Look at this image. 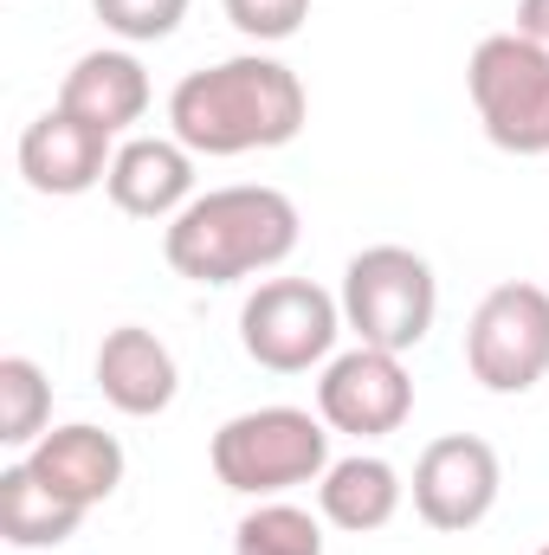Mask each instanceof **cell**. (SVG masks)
I'll return each mask as SVG.
<instances>
[{
    "label": "cell",
    "mask_w": 549,
    "mask_h": 555,
    "mask_svg": "<svg viewBox=\"0 0 549 555\" xmlns=\"http://www.w3.org/2000/svg\"><path fill=\"white\" fill-rule=\"evenodd\" d=\"M498 491H505V465L478 433H446L413 459V517L439 537L478 530L498 511Z\"/></svg>",
    "instance_id": "ba28073f"
},
{
    "label": "cell",
    "mask_w": 549,
    "mask_h": 555,
    "mask_svg": "<svg viewBox=\"0 0 549 555\" xmlns=\"http://www.w3.org/2000/svg\"><path fill=\"white\" fill-rule=\"evenodd\" d=\"M472 111L505 155H549V52L524 33H491L465 65Z\"/></svg>",
    "instance_id": "5b68a950"
},
{
    "label": "cell",
    "mask_w": 549,
    "mask_h": 555,
    "mask_svg": "<svg viewBox=\"0 0 549 555\" xmlns=\"http://www.w3.org/2000/svg\"><path fill=\"white\" fill-rule=\"evenodd\" d=\"M537 555H549V543H544V550H537Z\"/></svg>",
    "instance_id": "7402d4cb"
},
{
    "label": "cell",
    "mask_w": 549,
    "mask_h": 555,
    "mask_svg": "<svg viewBox=\"0 0 549 555\" xmlns=\"http://www.w3.org/2000/svg\"><path fill=\"white\" fill-rule=\"evenodd\" d=\"M304 117H310L304 78L272 52H240V59L201 65L168 91L175 142L207 155V162L253 155V149H284L304 130Z\"/></svg>",
    "instance_id": "6da1fadb"
},
{
    "label": "cell",
    "mask_w": 549,
    "mask_h": 555,
    "mask_svg": "<svg viewBox=\"0 0 549 555\" xmlns=\"http://www.w3.org/2000/svg\"><path fill=\"white\" fill-rule=\"evenodd\" d=\"M233 555H323V524L304 504L259 498L240 524H233Z\"/></svg>",
    "instance_id": "e0dca14e"
},
{
    "label": "cell",
    "mask_w": 549,
    "mask_h": 555,
    "mask_svg": "<svg viewBox=\"0 0 549 555\" xmlns=\"http://www.w3.org/2000/svg\"><path fill=\"white\" fill-rule=\"evenodd\" d=\"M317 414L330 433H349V439H388L401 433L413 414V375L395 349H343L323 362V382H317Z\"/></svg>",
    "instance_id": "9c48e42d"
},
{
    "label": "cell",
    "mask_w": 549,
    "mask_h": 555,
    "mask_svg": "<svg viewBox=\"0 0 549 555\" xmlns=\"http://www.w3.org/2000/svg\"><path fill=\"white\" fill-rule=\"evenodd\" d=\"M149 72H142L137 52H117V46H104V52H85L72 72H65V85H59V104L72 111V117H85V124H98V130H130L149 117Z\"/></svg>",
    "instance_id": "5bb4252c"
},
{
    "label": "cell",
    "mask_w": 549,
    "mask_h": 555,
    "mask_svg": "<svg viewBox=\"0 0 549 555\" xmlns=\"http://www.w3.org/2000/svg\"><path fill=\"white\" fill-rule=\"evenodd\" d=\"M408 485L388 459L375 452H349V459H330V472L317 478V511L323 524L349 530V537H369V530H388L395 511H401Z\"/></svg>",
    "instance_id": "9a60e30c"
},
{
    "label": "cell",
    "mask_w": 549,
    "mask_h": 555,
    "mask_svg": "<svg viewBox=\"0 0 549 555\" xmlns=\"http://www.w3.org/2000/svg\"><path fill=\"white\" fill-rule=\"evenodd\" d=\"M207 459L227 491L278 498V491L317 485L330 472V426H323V414H304V408H253L214 433Z\"/></svg>",
    "instance_id": "3957f363"
},
{
    "label": "cell",
    "mask_w": 549,
    "mask_h": 555,
    "mask_svg": "<svg viewBox=\"0 0 549 555\" xmlns=\"http://www.w3.org/2000/svg\"><path fill=\"white\" fill-rule=\"evenodd\" d=\"M511 33H524L537 52H549V0H518V26Z\"/></svg>",
    "instance_id": "44dd1931"
},
{
    "label": "cell",
    "mask_w": 549,
    "mask_h": 555,
    "mask_svg": "<svg viewBox=\"0 0 549 555\" xmlns=\"http://www.w3.org/2000/svg\"><path fill=\"white\" fill-rule=\"evenodd\" d=\"M26 465H33L59 498H72L78 511H98V504L117 498V485H124V446H117V433H104V426H91V420L46 426L39 446H26Z\"/></svg>",
    "instance_id": "7c38bea8"
},
{
    "label": "cell",
    "mask_w": 549,
    "mask_h": 555,
    "mask_svg": "<svg viewBox=\"0 0 549 555\" xmlns=\"http://www.w3.org/2000/svg\"><path fill=\"white\" fill-rule=\"evenodd\" d=\"M220 7H227V20H233L246 39H259V46L291 39V33L310 20V0H220Z\"/></svg>",
    "instance_id": "ffe728a7"
},
{
    "label": "cell",
    "mask_w": 549,
    "mask_h": 555,
    "mask_svg": "<svg viewBox=\"0 0 549 555\" xmlns=\"http://www.w3.org/2000/svg\"><path fill=\"white\" fill-rule=\"evenodd\" d=\"M297 201L278 194L266 181H240V188H207L194 194L168 233H162V253L175 278L188 284H240V278H259L284 266L297 253Z\"/></svg>",
    "instance_id": "7a4b0ae2"
},
{
    "label": "cell",
    "mask_w": 549,
    "mask_h": 555,
    "mask_svg": "<svg viewBox=\"0 0 549 555\" xmlns=\"http://www.w3.org/2000/svg\"><path fill=\"white\" fill-rule=\"evenodd\" d=\"M336 336H343V304L310 278H266L240 304V349L272 375L323 369L336 356Z\"/></svg>",
    "instance_id": "52a82bcc"
},
{
    "label": "cell",
    "mask_w": 549,
    "mask_h": 555,
    "mask_svg": "<svg viewBox=\"0 0 549 555\" xmlns=\"http://www.w3.org/2000/svg\"><path fill=\"white\" fill-rule=\"evenodd\" d=\"M91 13L124 46H155V39H168L188 20V0H91Z\"/></svg>",
    "instance_id": "d6986e66"
},
{
    "label": "cell",
    "mask_w": 549,
    "mask_h": 555,
    "mask_svg": "<svg viewBox=\"0 0 549 555\" xmlns=\"http://www.w3.org/2000/svg\"><path fill=\"white\" fill-rule=\"evenodd\" d=\"M111 207L130 220H175L194 201V149L175 137H137L117 149L111 181H104Z\"/></svg>",
    "instance_id": "4fadbf2b"
},
{
    "label": "cell",
    "mask_w": 549,
    "mask_h": 555,
    "mask_svg": "<svg viewBox=\"0 0 549 555\" xmlns=\"http://www.w3.org/2000/svg\"><path fill=\"white\" fill-rule=\"evenodd\" d=\"M52 414V382L26 356H0V446H39Z\"/></svg>",
    "instance_id": "ac0fdd59"
},
{
    "label": "cell",
    "mask_w": 549,
    "mask_h": 555,
    "mask_svg": "<svg viewBox=\"0 0 549 555\" xmlns=\"http://www.w3.org/2000/svg\"><path fill=\"white\" fill-rule=\"evenodd\" d=\"M111 130L72 117L65 104H52L46 117H33L20 130V175L33 194H52V201H72V194H91L98 181H111Z\"/></svg>",
    "instance_id": "30bf717a"
},
{
    "label": "cell",
    "mask_w": 549,
    "mask_h": 555,
    "mask_svg": "<svg viewBox=\"0 0 549 555\" xmlns=\"http://www.w3.org/2000/svg\"><path fill=\"white\" fill-rule=\"evenodd\" d=\"M78 524H85V511L72 498H59L26 459L0 472V537L13 550H59L78 537Z\"/></svg>",
    "instance_id": "2e32d148"
},
{
    "label": "cell",
    "mask_w": 549,
    "mask_h": 555,
    "mask_svg": "<svg viewBox=\"0 0 549 555\" xmlns=\"http://www.w3.org/2000/svg\"><path fill=\"white\" fill-rule=\"evenodd\" d=\"M91 375H98V395L130 420L168 414L175 395H181V369H175L168 343H162L155 330H142V323H117V330L98 343Z\"/></svg>",
    "instance_id": "8fae6325"
},
{
    "label": "cell",
    "mask_w": 549,
    "mask_h": 555,
    "mask_svg": "<svg viewBox=\"0 0 549 555\" xmlns=\"http://www.w3.org/2000/svg\"><path fill=\"white\" fill-rule=\"evenodd\" d=\"M465 369L485 395H531L549 375V291L544 284H498L478 297L465 323Z\"/></svg>",
    "instance_id": "8992f818"
},
{
    "label": "cell",
    "mask_w": 549,
    "mask_h": 555,
    "mask_svg": "<svg viewBox=\"0 0 549 555\" xmlns=\"http://www.w3.org/2000/svg\"><path fill=\"white\" fill-rule=\"evenodd\" d=\"M336 304H343V330H356V343L408 356L433 330L439 278H433V266L413 246H362L343 266Z\"/></svg>",
    "instance_id": "277c9868"
}]
</instances>
